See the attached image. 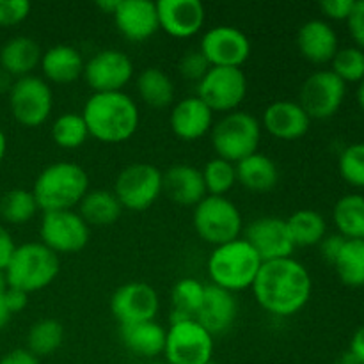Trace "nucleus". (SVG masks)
Here are the masks:
<instances>
[{"instance_id": "1", "label": "nucleus", "mask_w": 364, "mask_h": 364, "mask_svg": "<svg viewBox=\"0 0 364 364\" xmlns=\"http://www.w3.org/2000/svg\"><path fill=\"white\" fill-rule=\"evenodd\" d=\"M258 304L274 316H291L309 302L313 281L308 269L294 258L265 262L252 283Z\"/></svg>"}, {"instance_id": "2", "label": "nucleus", "mask_w": 364, "mask_h": 364, "mask_svg": "<svg viewBox=\"0 0 364 364\" xmlns=\"http://www.w3.org/2000/svg\"><path fill=\"white\" fill-rule=\"evenodd\" d=\"M91 137L107 144H119L134 137L141 123L135 100L127 92H92L82 110Z\"/></svg>"}, {"instance_id": "3", "label": "nucleus", "mask_w": 364, "mask_h": 364, "mask_svg": "<svg viewBox=\"0 0 364 364\" xmlns=\"http://www.w3.org/2000/svg\"><path fill=\"white\" fill-rule=\"evenodd\" d=\"M89 192V176L75 162H55L36 178L32 194L43 213L73 210Z\"/></svg>"}, {"instance_id": "4", "label": "nucleus", "mask_w": 364, "mask_h": 364, "mask_svg": "<svg viewBox=\"0 0 364 364\" xmlns=\"http://www.w3.org/2000/svg\"><path fill=\"white\" fill-rule=\"evenodd\" d=\"M262 263L255 249L244 238H237L212 251L208 258L210 279L212 284L231 294L247 290L255 283Z\"/></svg>"}, {"instance_id": "5", "label": "nucleus", "mask_w": 364, "mask_h": 364, "mask_svg": "<svg viewBox=\"0 0 364 364\" xmlns=\"http://www.w3.org/2000/svg\"><path fill=\"white\" fill-rule=\"evenodd\" d=\"M59 256L41 242L18 245L9 265L4 270L7 287L32 294L50 287L59 276Z\"/></svg>"}, {"instance_id": "6", "label": "nucleus", "mask_w": 364, "mask_h": 364, "mask_svg": "<svg viewBox=\"0 0 364 364\" xmlns=\"http://www.w3.org/2000/svg\"><path fill=\"white\" fill-rule=\"evenodd\" d=\"M262 124L252 114L233 110L212 127V146L217 156L231 164L258 153Z\"/></svg>"}, {"instance_id": "7", "label": "nucleus", "mask_w": 364, "mask_h": 364, "mask_svg": "<svg viewBox=\"0 0 364 364\" xmlns=\"http://www.w3.org/2000/svg\"><path fill=\"white\" fill-rule=\"evenodd\" d=\"M192 223L199 238L213 247L240 238V210L226 196H206L194 206Z\"/></svg>"}, {"instance_id": "8", "label": "nucleus", "mask_w": 364, "mask_h": 364, "mask_svg": "<svg viewBox=\"0 0 364 364\" xmlns=\"http://www.w3.org/2000/svg\"><path fill=\"white\" fill-rule=\"evenodd\" d=\"M112 192L124 210H148L162 194V171L146 162L130 164L117 174Z\"/></svg>"}, {"instance_id": "9", "label": "nucleus", "mask_w": 364, "mask_h": 364, "mask_svg": "<svg viewBox=\"0 0 364 364\" xmlns=\"http://www.w3.org/2000/svg\"><path fill=\"white\" fill-rule=\"evenodd\" d=\"M9 109L14 119L27 128L41 127L53 109V92L48 82L36 75L21 77L11 85Z\"/></svg>"}, {"instance_id": "10", "label": "nucleus", "mask_w": 364, "mask_h": 364, "mask_svg": "<svg viewBox=\"0 0 364 364\" xmlns=\"http://www.w3.org/2000/svg\"><path fill=\"white\" fill-rule=\"evenodd\" d=\"M212 354L213 336L196 320L171 322L164 348L167 364H208Z\"/></svg>"}, {"instance_id": "11", "label": "nucleus", "mask_w": 364, "mask_h": 364, "mask_svg": "<svg viewBox=\"0 0 364 364\" xmlns=\"http://www.w3.org/2000/svg\"><path fill=\"white\" fill-rule=\"evenodd\" d=\"M247 95V78L240 68H210L198 82V98L212 112L230 114Z\"/></svg>"}, {"instance_id": "12", "label": "nucleus", "mask_w": 364, "mask_h": 364, "mask_svg": "<svg viewBox=\"0 0 364 364\" xmlns=\"http://www.w3.org/2000/svg\"><path fill=\"white\" fill-rule=\"evenodd\" d=\"M345 92V82L333 71H316L304 80L297 103L309 119H329L340 110Z\"/></svg>"}, {"instance_id": "13", "label": "nucleus", "mask_w": 364, "mask_h": 364, "mask_svg": "<svg viewBox=\"0 0 364 364\" xmlns=\"http://www.w3.org/2000/svg\"><path fill=\"white\" fill-rule=\"evenodd\" d=\"M39 233H41V244L55 255L78 252L89 242V226L78 215V212L73 210L43 213Z\"/></svg>"}, {"instance_id": "14", "label": "nucleus", "mask_w": 364, "mask_h": 364, "mask_svg": "<svg viewBox=\"0 0 364 364\" xmlns=\"http://www.w3.org/2000/svg\"><path fill=\"white\" fill-rule=\"evenodd\" d=\"M199 50L212 68H240L251 55V41L240 28L217 25L205 32Z\"/></svg>"}, {"instance_id": "15", "label": "nucleus", "mask_w": 364, "mask_h": 364, "mask_svg": "<svg viewBox=\"0 0 364 364\" xmlns=\"http://www.w3.org/2000/svg\"><path fill=\"white\" fill-rule=\"evenodd\" d=\"M134 77V63L121 50L95 53L84 66V78L92 92H117Z\"/></svg>"}, {"instance_id": "16", "label": "nucleus", "mask_w": 364, "mask_h": 364, "mask_svg": "<svg viewBox=\"0 0 364 364\" xmlns=\"http://www.w3.org/2000/svg\"><path fill=\"white\" fill-rule=\"evenodd\" d=\"M160 308L159 294L148 283L132 281L114 291L110 299V311L119 326L155 320Z\"/></svg>"}, {"instance_id": "17", "label": "nucleus", "mask_w": 364, "mask_h": 364, "mask_svg": "<svg viewBox=\"0 0 364 364\" xmlns=\"http://www.w3.org/2000/svg\"><path fill=\"white\" fill-rule=\"evenodd\" d=\"M244 240L255 249L263 263L291 258L295 251L287 219L279 217H259L252 220L245 230Z\"/></svg>"}, {"instance_id": "18", "label": "nucleus", "mask_w": 364, "mask_h": 364, "mask_svg": "<svg viewBox=\"0 0 364 364\" xmlns=\"http://www.w3.org/2000/svg\"><path fill=\"white\" fill-rule=\"evenodd\" d=\"M156 11L160 28L173 38H192L205 25L206 11L199 0H160Z\"/></svg>"}, {"instance_id": "19", "label": "nucleus", "mask_w": 364, "mask_h": 364, "mask_svg": "<svg viewBox=\"0 0 364 364\" xmlns=\"http://www.w3.org/2000/svg\"><path fill=\"white\" fill-rule=\"evenodd\" d=\"M112 16L117 31L128 41L142 43L160 28L156 4L149 0H119Z\"/></svg>"}, {"instance_id": "20", "label": "nucleus", "mask_w": 364, "mask_h": 364, "mask_svg": "<svg viewBox=\"0 0 364 364\" xmlns=\"http://www.w3.org/2000/svg\"><path fill=\"white\" fill-rule=\"evenodd\" d=\"M237 315L238 304L235 295L215 284H206L201 308L194 318L196 322L215 336L226 333L237 320Z\"/></svg>"}, {"instance_id": "21", "label": "nucleus", "mask_w": 364, "mask_h": 364, "mask_svg": "<svg viewBox=\"0 0 364 364\" xmlns=\"http://www.w3.org/2000/svg\"><path fill=\"white\" fill-rule=\"evenodd\" d=\"M309 124L311 119L297 102L279 100L270 103L263 112V128L281 141H297L304 137Z\"/></svg>"}, {"instance_id": "22", "label": "nucleus", "mask_w": 364, "mask_h": 364, "mask_svg": "<svg viewBox=\"0 0 364 364\" xmlns=\"http://www.w3.org/2000/svg\"><path fill=\"white\" fill-rule=\"evenodd\" d=\"M162 192L181 206H196L208 196L201 169L188 164H176L162 173Z\"/></svg>"}, {"instance_id": "23", "label": "nucleus", "mask_w": 364, "mask_h": 364, "mask_svg": "<svg viewBox=\"0 0 364 364\" xmlns=\"http://www.w3.org/2000/svg\"><path fill=\"white\" fill-rule=\"evenodd\" d=\"M171 130L181 141H198L205 137L213 124V112L198 98L188 96L171 110Z\"/></svg>"}, {"instance_id": "24", "label": "nucleus", "mask_w": 364, "mask_h": 364, "mask_svg": "<svg viewBox=\"0 0 364 364\" xmlns=\"http://www.w3.org/2000/svg\"><path fill=\"white\" fill-rule=\"evenodd\" d=\"M297 46L309 63H331L338 52V36L327 21L309 20L299 28Z\"/></svg>"}, {"instance_id": "25", "label": "nucleus", "mask_w": 364, "mask_h": 364, "mask_svg": "<svg viewBox=\"0 0 364 364\" xmlns=\"http://www.w3.org/2000/svg\"><path fill=\"white\" fill-rule=\"evenodd\" d=\"M41 70L46 80L52 84L66 85L84 75L85 60L82 53L71 45H55L46 50L41 57Z\"/></svg>"}, {"instance_id": "26", "label": "nucleus", "mask_w": 364, "mask_h": 364, "mask_svg": "<svg viewBox=\"0 0 364 364\" xmlns=\"http://www.w3.org/2000/svg\"><path fill=\"white\" fill-rule=\"evenodd\" d=\"M43 52L38 41L28 36L11 38L0 50V66L6 73L21 78L32 75V71L41 64Z\"/></svg>"}, {"instance_id": "27", "label": "nucleus", "mask_w": 364, "mask_h": 364, "mask_svg": "<svg viewBox=\"0 0 364 364\" xmlns=\"http://www.w3.org/2000/svg\"><path fill=\"white\" fill-rule=\"evenodd\" d=\"M167 331L155 320L121 326V341L124 347L141 358H156L164 354Z\"/></svg>"}, {"instance_id": "28", "label": "nucleus", "mask_w": 364, "mask_h": 364, "mask_svg": "<svg viewBox=\"0 0 364 364\" xmlns=\"http://www.w3.org/2000/svg\"><path fill=\"white\" fill-rule=\"evenodd\" d=\"M237 183L252 192H269L279 181V169L270 156L255 153L235 164Z\"/></svg>"}, {"instance_id": "29", "label": "nucleus", "mask_w": 364, "mask_h": 364, "mask_svg": "<svg viewBox=\"0 0 364 364\" xmlns=\"http://www.w3.org/2000/svg\"><path fill=\"white\" fill-rule=\"evenodd\" d=\"M123 206L117 201L116 194L110 191H89L78 203V215L84 219L87 226H110L121 217Z\"/></svg>"}, {"instance_id": "30", "label": "nucleus", "mask_w": 364, "mask_h": 364, "mask_svg": "<svg viewBox=\"0 0 364 364\" xmlns=\"http://www.w3.org/2000/svg\"><path fill=\"white\" fill-rule=\"evenodd\" d=\"M137 92L146 105L166 109L174 102V84L160 68H146L137 77Z\"/></svg>"}, {"instance_id": "31", "label": "nucleus", "mask_w": 364, "mask_h": 364, "mask_svg": "<svg viewBox=\"0 0 364 364\" xmlns=\"http://www.w3.org/2000/svg\"><path fill=\"white\" fill-rule=\"evenodd\" d=\"M334 224L347 240H364V196L347 194L334 205Z\"/></svg>"}, {"instance_id": "32", "label": "nucleus", "mask_w": 364, "mask_h": 364, "mask_svg": "<svg viewBox=\"0 0 364 364\" xmlns=\"http://www.w3.org/2000/svg\"><path fill=\"white\" fill-rule=\"evenodd\" d=\"M287 224L295 247L318 245L327 233L326 219L315 210H297L288 217Z\"/></svg>"}, {"instance_id": "33", "label": "nucleus", "mask_w": 364, "mask_h": 364, "mask_svg": "<svg viewBox=\"0 0 364 364\" xmlns=\"http://www.w3.org/2000/svg\"><path fill=\"white\" fill-rule=\"evenodd\" d=\"M205 287L206 284L199 283L198 279H192V277H185L174 284L171 322L196 318L199 308H201L203 297H205Z\"/></svg>"}, {"instance_id": "34", "label": "nucleus", "mask_w": 364, "mask_h": 364, "mask_svg": "<svg viewBox=\"0 0 364 364\" xmlns=\"http://www.w3.org/2000/svg\"><path fill=\"white\" fill-rule=\"evenodd\" d=\"M64 340L63 323L53 318L36 322L27 334V350L36 358H46L60 348Z\"/></svg>"}, {"instance_id": "35", "label": "nucleus", "mask_w": 364, "mask_h": 364, "mask_svg": "<svg viewBox=\"0 0 364 364\" xmlns=\"http://www.w3.org/2000/svg\"><path fill=\"white\" fill-rule=\"evenodd\" d=\"M338 277L350 288L364 287V240H347L334 262Z\"/></svg>"}, {"instance_id": "36", "label": "nucleus", "mask_w": 364, "mask_h": 364, "mask_svg": "<svg viewBox=\"0 0 364 364\" xmlns=\"http://www.w3.org/2000/svg\"><path fill=\"white\" fill-rule=\"evenodd\" d=\"M39 212L32 191L25 188H13L6 192L0 199V217L9 224H25L34 219Z\"/></svg>"}, {"instance_id": "37", "label": "nucleus", "mask_w": 364, "mask_h": 364, "mask_svg": "<svg viewBox=\"0 0 364 364\" xmlns=\"http://www.w3.org/2000/svg\"><path fill=\"white\" fill-rule=\"evenodd\" d=\"M89 137L87 124L78 112H68L57 117L52 127V139L59 148L77 149L85 144Z\"/></svg>"}, {"instance_id": "38", "label": "nucleus", "mask_w": 364, "mask_h": 364, "mask_svg": "<svg viewBox=\"0 0 364 364\" xmlns=\"http://www.w3.org/2000/svg\"><path fill=\"white\" fill-rule=\"evenodd\" d=\"M205 180L206 194L208 196H226L237 185V169L235 164L223 159H212L201 169Z\"/></svg>"}, {"instance_id": "39", "label": "nucleus", "mask_w": 364, "mask_h": 364, "mask_svg": "<svg viewBox=\"0 0 364 364\" xmlns=\"http://www.w3.org/2000/svg\"><path fill=\"white\" fill-rule=\"evenodd\" d=\"M333 73L347 84V82H359L364 78V52L359 46L338 50L333 57Z\"/></svg>"}, {"instance_id": "40", "label": "nucleus", "mask_w": 364, "mask_h": 364, "mask_svg": "<svg viewBox=\"0 0 364 364\" xmlns=\"http://www.w3.org/2000/svg\"><path fill=\"white\" fill-rule=\"evenodd\" d=\"M338 167L345 181L364 188V142L345 148L338 160Z\"/></svg>"}, {"instance_id": "41", "label": "nucleus", "mask_w": 364, "mask_h": 364, "mask_svg": "<svg viewBox=\"0 0 364 364\" xmlns=\"http://www.w3.org/2000/svg\"><path fill=\"white\" fill-rule=\"evenodd\" d=\"M210 63L205 59V55L201 53V50H191V52L185 53L183 57L178 63V71L181 73V77L187 78L191 82H199L210 70Z\"/></svg>"}, {"instance_id": "42", "label": "nucleus", "mask_w": 364, "mask_h": 364, "mask_svg": "<svg viewBox=\"0 0 364 364\" xmlns=\"http://www.w3.org/2000/svg\"><path fill=\"white\" fill-rule=\"evenodd\" d=\"M31 13L27 0H0V27H13L21 23Z\"/></svg>"}, {"instance_id": "43", "label": "nucleus", "mask_w": 364, "mask_h": 364, "mask_svg": "<svg viewBox=\"0 0 364 364\" xmlns=\"http://www.w3.org/2000/svg\"><path fill=\"white\" fill-rule=\"evenodd\" d=\"M355 0H323L320 2V9L326 16L333 20H348Z\"/></svg>"}, {"instance_id": "44", "label": "nucleus", "mask_w": 364, "mask_h": 364, "mask_svg": "<svg viewBox=\"0 0 364 364\" xmlns=\"http://www.w3.org/2000/svg\"><path fill=\"white\" fill-rule=\"evenodd\" d=\"M348 31H350L352 38L358 43L361 48H364V0L354 4L350 16H348Z\"/></svg>"}, {"instance_id": "45", "label": "nucleus", "mask_w": 364, "mask_h": 364, "mask_svg": "<svg viewBox=\"0 0 364 364\" xmlns=\"http://www.w3.org/2000/svg\"><path fill=\"white\" fill-rule=\"evenodd\" d=\"M345 242H347V238L341 237L340 233L338 235H329V237H323V240L320 242V252H322V258L326 259L327 263H331V265H334V262L338 259V256H340L341 249H343Z\"/></svg>"}, {"instance_id": "46", "label": "nucleus", "mask_w": 364, "mask_h": 364, "mask_svg": "<svg viewBox=\"0 0 364 364\" xmlns=\"http://www.w3.org/2000/svg\"><path fill=\"white\" fill-rule=\"evenodd\" d=\"M14 251H16V245H14L13 237L6 228L0 226V272L7 269Z\"/></svg>"}, {"instance_id": "47", "label": "nucleus", "mask_w": 364, "mask_h": 364, "mask_svg": "<svg viewBox=\"0 0 364 364\" xmlns=\"http://www.w3.org/2000/svg\"><path fill=\"white\" fill-rule=\"evenodd\" d=\"M27 304H28V294H25V291H21V290H16V288L7 287L6 306H7V309H9L11 315L23 311V309L27 308Z\"/></svg>"}, {"instance_id": "48", "label": "nucleus", "mask_w": 364, "mask_h": 364, "mask_svg": "<svg viewBox=\"0 0 364 364\" xmlns=\"http://www.w3.org/2000/svg\"><path fill=\"white\" fill-rule=\"evenodd\" d=\"M0 364H39V359L32 355L27 348H16L0 359Z\"/></svg>"}, {"instance_id": "49", "label": "nucleus", "mask_w": 364, "mask_h": 364, "mask_svg": "<svg viewBox=\"0 0 364 364\" xmlns=\"http://www.w3.org/2000/svg\"><path fill=\"white\" fill-rule=\"evenodd\" d=\"M6 290H7V281H6V274L0 272V331L9 323L11 320V313L6 306Z\"/></svg>"}, {"instance_id": "50", "label": "nucleus", "mask_w": 364, "mask_h": 364, "mask_svg": "<svg viewBox=\"0 0 364 364\" xmlns=\"http://www.w3.org/2000/svg\"><path fill=\"white\" fill-rule=\"evenodd\" d=\"M348 352H350L359 363L364 364V326L359 327V329L354 333V336H352Z\"/></svg>"}, {"instance_id": "51", "label": "nucleus", "mask_w": 364, "mask_h": 364, "mask_svg": "<svg viewBox=\"0 0 364 364\" xmlns=\"http://www.w3.org/2000/svg\"><path fill=\"white\" fill-rule=\"evenodd\" d=\"M117 4H119V0H100V2H96V6L105 11L107 14H114V11L117 9Z\"/></svg>"}, {"instance_id": "52", "label": "nucleus", "mask_w": 364, "mask_h": 364, "mask_svg": "<svg viewBox=\"0 0 364 364\" xmlns=\"http://www.w3.org/2000/svg\"><path fill=\"white\" fill-rule=\"evenodd\" d=\"M334 364H361V363H359L358 359H355L354 355H352L350 352L347 350V352H343V354H341L340 358L336 359V363H334Z\"/></svg>"}, {"instance_id": "53", "label": "nucleus", "mask_w": 364, "mask_h": 364, "mask_svg": "<svg viewBox=\"0 0 364 364\" xmlns=\"http://www.w3.org/2000/svg\"><path fill=\"white\" fill-rule=\"evenodd\" d=\"M6 149H7V139H6V134L2 132V128H0V162H2L4 156H6Z\"/></svg>"}, {"instance_id": "54", "label": "nucleus", "mask_w": 364, "mask_h": 364, "mask_svg": "<svg viewBox=\"0 0 364 364\" xmlns=\"http://www.w3.org/2000/svg\"><path fill=\"white\" fill-rule=\"evenodd\" d=\"M358 102L359 105H361V109L364 110V78L361 80V85H359L358 89Z\"/></svg>"}, {"instance_id": "55", "label": "nucleus", "mask_w": 364, "mask_h": 364, "mask_svg": "<svg viewBox=\"0 0 364 364\" xmlns=\"http://www.w3.org/2000/svg\"><path fill=\"white\" fill-rule=\"evenodd\" d=\"M151 364H167V363H151Z\"/></svg>"}, {"instance_id": "56", "label": "nucleus", "mask_w": 364, "mask_h": 364, "mask_svg": "<svg viewBox=\"0 0 364 364\" xmlns=\"http://www.w3.org/2000/svg\"><path fill=\"white\" fill-rule=\"evenodd\" d=\"M208 364H219V363H213V361H210Z\"/></svg>"}]
</instances>
